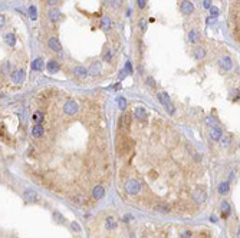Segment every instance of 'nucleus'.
Instances as JSON below:
<instances>
[{
	"instance_id": "nucleus-34",
	"label": "nucleus",
	"mask_w": 240,
	"mask_h": 238,
	"mask_svg": "<svg viewBox=\"0 0 240 238\" xmlns=\"http://www.w3.org/2000/svg\"><path fill=\"white\" fill-rule=\"evenodd\" d=\"M210 12H211V15H213V16H217V13H219V10H217L216 7H211V9H210Z\"/></svg>"
},
{
	"instance_id": "nucleus-30",
	"label": "nucleus",
	"mask_w": 240,
	"mask_h": 238,
	"mask_svg": "<svg viewBox=\"0 0 240 238\" xmlns=\"http://www.w3.org/2000/svg\"><path fill=\"white\" fill-rule=\"evenodd\" d=\"M125 70L128 72V73H132V65H131V62L128 60L127 62V65H125Z\"/></svg>"
},
{
	"instance_id": "nucleus-17",
	"label": "nucleus",
	"mask_w": 240,
	"mask_h": 238,
	"mask_svg": "<svg viewBox=\"0 0 240 238\" xmlns=\"http://www.w3.org/2000/svg\"><path fill=\"white\" fill-rule=\"evenodd\" d=\"M59 16H61V12L56 10V9H53V10L49 12V20H52V22H58Z\"/></svg>"
},
{
	"instance_id": "nucleus-21",
	"label": "nucleus",
	"mask_w": 240,
	"mask_h": 238,
	"mask_svg": "<svg viewBox=\"0 0 240 238\" xmlns=\"http://www.w3.org/2000/svg\"><path fill=\"white\" fill-rule=\"evenodd\" d=\"M6 43H7L9 46H15V43H16V37H15V34L13 33L6 34Z\"/></svg>"
},
{
	"instance_id": "nucleus-39",
	"label": "nucleus",
	"mask_w": 240,
	"mask_h": 238,
	"mask_svg": "<svg viewBox=\"0 0 240 238\" xmlns=\"http://www.w3.org/2000/svg\"><path fill=\"white\" fill-rule=\"evenodd\" d=\"M237 237H239V238H240V231H239V235H237Z\"/></svg>"
},
{
	"instance_id": "nucleus-28",
	"label": "nucleus",
	"mask_w": 240,
	"mask_h": 238,
	"mask_svg": "<svg viewBox=\"0 0 240 238\" xmlns=\"http://www.w3.org/2000/svg\"><path fill=\"white\" fill-rule=\"evenodd\" d=\"M29 13H30V19H36V16H37V13H36V7L34 6H30L29 7Z\"/></svg>"
},
{
	"instance_id": "nucleus-26",
	"label": "nucleus",
	"mask_w": 240,
	"mask_h": 238,
	"mask_svg": "<svg viewBox=\"0 0 240 238\" xmlns=\"http://www.w3.org/2000/svg\"><path fill=\"white\" fill-rule=\"evenodd\" d=\"M204 55H206L204 49H201V48L196 49V57H197V59H201V57H204Z\"/></svg>"
},
{
	"instance_id": "nucleus-3",
	"label": "nucleus",
	"mask_w": 240,
	"mask_h": 238,
	"mask_svg": "<svg viewBox=\"0 0 240 238\" xmlns=\"http://www.w3.org/2000/svg\"><path fill=\"white\" fill-rule=\"evenodd\" d=\"M158 99H160V102L165 106L167 112H168L170 115H172V113H174V106H172V103H171V101H170V98H168V95L164 93V92H161V93H158Z\"/></svg>"
},
{
	"instance_id": "nucleus-24",
	"label": "nucleus",
	"mask_w": 240,
	"mask_h": 238,
	"mask_svg": "<svg viewBox=\"0 0 240 238\" xmlns=\"http://www.w3.org/2000/svg\"><path fill=\"white\" fill-rule=\"evenodd\" d=\"M118 106H120L121 111H125V108H127V101H125L124 98H118Z\"/></svg>"
},
{
	"instance_id": "nucleus-35",
	"label": "nucleus",
	"mask_w": 240,
	"mask_h": 238,
	"mask_svg": "<svg viewBox=\"0 0 240 238\" xmlns=\"http://www.w3.org/2000/svg\"><path fill=\"white\" fill-rule=\"evenodd\" d=\"M103 59H105V60H109V59H111V53H109V52L105 53V55H103Z\"/></svg>"
},
{
	"instance_id": "nucleus-8",
	"label": "nucleus",
	"mask_w": 240,
	"mask_h": 238,
	"mask_svg": "<svg viewBox=\"0 0 240 238\" xmlns=\"http://www.w3.org/2000/svg\"><path fill=\"white\" fill-rule=\"evenodd\" d=\"M12 79H13V82H15L16 85L22 83L23 79H25V70H15L13 75H12Z\"/></svg>"
},
{
	"instance_id": "nucleus-19",
	"label": "nucleus",
	"mask_w": 240,
	"mask_h": 238,
	"mask_svg": "<svg viewBox=\"0 0 240 238\" xmlns=\"http://www.w3.org/2000/svg\"><path fill=\"white\" fill-rule=\"evenodd\" d=\"M135 116H137V119H145V116H147V113H145V109L144 108H137L135 109Z\"/></svg>"
},
{
	"instance_id": "nucleus-38",
	"label": "nucleus",
	"mask_w": 240,
	"mask_h": 238,
	"mask_svg": "<svg viewBox=\"0 0 240 238\" xmlns=\"http://www.w3.org/2000/svg\"><path fill=\"white\" fill-rule=\"evenodd\" d=\"M48 1H49V4H55V3H56L58 0H48Z\"/></svg>"
},
{
	"instance_id": "nucleus-14",
	"label": "nucleus",
	"mask_w": 240,
	"mask_h": 238,
	"mask_svg": "<svg viewBox=\"0 0 240 238\" xmlns=\"http://www.w3.org/2000/svg\"><path fill=\"white\" fill-rule=\"evenodd\" d=\"M153 209L157 212H170V206L165 204H155L153 206Z\"/></svg>"
},
{
	"instance_id": "nucleus-5",
	"label": "nucleus",
	"mask_w": 240,
	"mask_h": 238,
	"mask_svg": "<svg viewBox=\"0 0 240 238\" xmlns=\"http://www.w3.org/2000/svg\"><path fill=\"white\" fill-rule=\"evenodd\" d=\"M141 189V184L135 181V179H130L127 184H125V191L128 192V194H131V195H135L138 194V191Z\"/></svg>"
},
{
	"instance_id": "nucleus-27",
	"label": "nucleus",
	"mask_w": 240,
	"mask_h": 238,
	"mask_svg": "<svg viewBox=\"0 0 240 238\" xmlns=\"http://www.w3.org/2000/svg\"><path fill=\"white\" fill-rule=\"evenodd\" d=\"M227 191H229V184H227V182H224V184H222V185H220V188H219V192H220V194H226Z\"/></svg>"
},
{
	"instance_id": "nucleus-2",
	"label": "nucleus",
	"mask_w": 240,
	"mask_h": 238,
	"mask_svg": "<svg viewBox=\"0 0 240 238\" xmlns=\"http://www.w3.org/2000/svg\"><path fill=\"white\" fill-rule=\"evenodd\" d=\"M132 146H134V142L131 139H128V138H124L120 142L118 151H120L121 155H127V153H130V151L132 149Z\"/></svg>"
},
{
	"instance_id": "nucleus-20",
	"label": "nucleus",
	"mask_w": 240,
	"mask_h": 238,
	"mask_svg": "<svg viewBox=\"0 0 240 238\" xmlns=\"http://www.w3.org/2000/svg\"><path fill=\"white\" fill-rule=\"evenodd\" d=\"M101 27L105 29V30H108V29L111 27V20H109V17H106V16L102 17V20H101Z\"/></svg>"
},
{
	"instance_id": "nucleus-9",
	"label": "nucleus",
	"mask_w": 240,
	"mask_h": 238,
	"mask_svg": "<svg viewBox=\"0 0 240 238\" xmlns=\"http://www.w3.org/2000/svg\"><path fill=\"white\" fill-rule=\"evenodd\" d=\"M103 194H105V189H103L102 185H96V187L92 189V197L95 200H101L103 197Z\"/></svg>"
},
{
	"instance_id": "nucleus-33",
	"label": "nucleus",
	"mask_w": 240,
	"mask_h": 238,
	"mask_svg": "<svg viewBox=\"0 0 240 238\" xmlns=\"http://www.w3.org/2000/svg\"><path fill=\"white\" fill-rule=\"evenodd\" d=\"M111 3H112V6H120L122 0H111Z\"/></svg>"
},
{
	"instance_id": "nucleus-36",
	"label": "nucleus",
	"mask_w": 240,
	"mask_h": 238,
	"mask_svg": "<svg viewBox=\"0 0 240 238\" xmlns=\"http://www.w3.org/2000/svg\"><path fill=\"white\" fill-rule=\"evenodd\" d=\"M72 227H73V230H75V231H79V227H78L75 222H72Z\"/></svg>"
},
{
	"instance_id": "nucleus-31",
	"label": "nucleus",
	"mask_w": 240,
	"mask_h": 238,
	"mask_svg": "<svg viewBox=\"0 0 240 238\" xmlns=\"http://www.w3.org/2000/svg\"><path fill=\"white\" fill-rule=\"evenodd\" d=\"M147 85H148V86H154L155 85L154 79H153V78H147Z\"/></svg>"
},
{
	"instance_id": "nucleus-37",
	"label": "nucleus",
	"mask_w": 240,
	"mask_h": 238,
	"mask_svg": "<svg viewBox=\"0 0 240 238\" xmlns=\"http://www.w3.org/2000/svg\"><path fill=\"white\" fill-rule=\"evenodd\" d=\"M204 7H210V0H204Z\"/></svg>"
},
{
	"instance_id": "nucleus-6",
	"label": "nucleus",
	"mask_w": 240,
	"mask_h": 238,
	"mask_svg": "<svg viewBox=\"0 0 240 238\" xmlns=\"http://www.w3.org/2000/svg\"><path fill=\"white\" fill-rule=\"evenodd\" d=\"M130 125H131V113L125 112L120 119V126L124 129V131H127V129L130 128Z\"/></svg>"
},
{
	"instance_id": "nucleus-11",
	"label": "nucleus",
	"mask_w": 240,
	"mask_h": 238,
	"mask_svg": "<svg viewBox=\"0 0 240 238\" xmlns=\"http://www.w3.org/2000/svg\"><path fill=\"white\" fill-rule=\"evenodd\" d=\"M181 10H183V13H186V15H190V13H193L194 7H193L191 1H189V0H184V1L181 3Z\"/></svg>"
},
{
	"instance_id": "nucleus-10",
	"label": "nucleus",
	"mask_w": 240,
	"mask_h": 238,
	"mask_svg": "<svg viewBox=\"0 0 240 238\" xmlns=\"http://www.w3.org/2000/svg\"><path fill=\"white\" fill-rule=\"evenodd\" d=\"M25 200L26 201H29V202H34V201H37V194L34 192L33 189H27L26 192H25Z\"/></svg>"
},
{
	"instance_id": "nucleus-16",
	"label": "nucleus",
	"mask_w": 240,
	"mask_h": 238,
	"mask_svg": "<svg viewBox=\"0 0 240 238\" xmlns=\"http://www.w3.org/2000/svg\"><path fill=\"white\" fill-rule=\"evenodd\" d=\"M32 134H33L34 138H40V136L43 135V126L36 123V126L33 128V132H32Z\"/></svg>"
},
{
	"instance_id": "nucleus-13",
	"label": "nucleus",
	"mask_w": 240,
	"mask_h": 238,
	"mask_svg": "<svg viewBox=\"0 0 240 238\" xmlns=\"http://www.w3.org/2000/svg\"><path fill=\"white\" fill-rule=\"evenodd\" d=\"M32 69H33V70H37V72H42V70H43V60H42L40 57L34 59L33 62H32Z\"/></svg>"
},
{
	"instance_id": "nucleus-4",
	"label": "nucleus",
	"mask_w": 240,
	"mask_h": 238,
	"mask_svg": "<svg viewBox=\"0 0 240 238\" xmlns=\"http://www.w3.org/2000/svg\"><path fill=\"white\" fill-rule=\"evenodd\" d=\"M78 111H79V106H78V103L75 102V101H68V102H65L63 105V112L69 115V116H72V115H75V113H78Z\"/></svg>"
},
{
	"instance_id": "nucleus-1",
	"label": "nucleus",
	"mask_w": 240,
	"mask_h": 238,
	"mask_svg": "<svg viewBox=\"0 0 240 238\" xmlns=\"http://www.w3.org/2000/svg\"><path fill=\"white\" fill-rule=\"evenodd\" d=\"M230 19L233 20L232 30H233V33L236 36V39L240 42V0H239V3H236V4L232 7Z\"/></svg>"
},
{
	"instance_id": "nucleus-7",
	"label": "nucleus",
	"mask_w": 240,
	"mask_h": 238,
	"mask_svg": "<svg viewBox=\"0 0 240 238\" xmlns=\"http://www.w3.org/2000/svg\"><path fill=\"white\" fill-rule=\"evenodd\" d=\"M48 45H49L51 50H53V52H61L62 50V46H61V43H59V40H58L56 37H51L49 42H48Z\"/></svg>"
},
{
	"instance_id": "nucleus-12",
	"label": "nucleus",
	"mask_w": 240,
	"mask_h": 238,
	"mask_svg": "<svg viewBox=\"0 0 240 238\" xmlns=\"http://www.w3.org/2000/svg\"><path fill=\"white\" fill-rule=\"evenodd\" d=\"M59 70H61V66H59L58 62H55V60H49L48 62V72L49 73H58Z\"/></svg>"
},
{
	"instance_id": "nucleus-25",
	"label": "nucleus",
	"mask_w": 240,
	"mask_h": 238,
	"mask_svg": "<svg viewBox=\"0 0 240 238\" xmlns=\"http://www.w3.org/2000/svg\"><path fill=\"white\" fill-rule=\"evenodd\" d=\"M189 39H190V42H196L197 39H198V34H197V32L196 30H191L189 33Z\"/></svg>"
},
{
	"instance_id": "nucleus-22",
	"label": "nucleus",
	"mask_w": 240,
	"mask_h": 238,
	"mask_svg": "<svg viewBox=\"0 0 240 238\" xmlns=\"http://www.w3.org/2000/svg\"><path fill=\"white\" fill-rule=\"evenodd\" d=\"M210 135L213 139H216V141H219L220 138H222V131L220 129H217V128H214L213 131H210Z\"/></svg>"
},
{
	"instance_id": "nucleus-15",
	"label": "nucleus",
	"mask_w": 240,
	"mask_h": 238,
	"mask_svg": "<svg viewBox=\"0 0 240 238\" xmlns=\"http://www.w3.org/2000/svg\"><path fill=\"white\" fill-rule=\"evenodd\" d=\"M73 73H75L76 76H79V78H85L88 70H86L84 66H76V68L73 69Z\"/></svg>"
},
{
	"instance_id": "nucleus-18",
	"label": "nucleus",
	"mask_w": 240,
	"mask_h": 238,
	"mask_svg": "<svg viewBox=\"0 0 240 238\" xmlns=\"http://www.w3.org/2000/svg\"><path fill=\"white\" fill-rule=\"evenodd\" d=\"M33 120L37 123V125H42V122H43V113H42L40 111L34 112L33 113Z\"/></svg>"
},
{
	"instance_id": "nucleus-29",
	"label": "nucleus",
	"mask_w": 240,
	"mask_h": 238,
	"mask_svg": "<svg viewBox=\"0 0 240 238\" xmlns=\"http://www.w3.org/2000/svg\"><path fill=\"white\" fill-rule=\"evenodd\" d=\"M99 69H101V68H99V65H96V66H95V65H92V68H91V75H95L96 72H99Z\"/></svg>"
},
{
	"instance_id": "nucleus-32",
	"label": "nucleus",
	"mask_w": 240,
	"mask_h": 238,
	"mask_svg": "<svg viewBox=\"0 0 240 238\" xmlns=\"http://www.w3.org/2000/svg\"><path fill=\"white\" fill-rule=\"evenodd\" d=\"M137 3H138V7H144L145 6V3H147V0H137Z\"/></svg>"
},
{
	"instance_id": "nucleus-23",
	"label": "nucleus",
	"mask_w": 240,
	"mask_h": 238,
	"mask_svg": "<svg viewBox=\"0 0 240 238\" xmlns=\"http://www.w3.org/2000/svg\"><path fill=\"white\" fill-rule=\"evenodd\" d=\"M220 65H222L224 69H230V68H232V62H230V59H229V57H223V59L220 60Z\"/></svg>"
}]
</instances>
